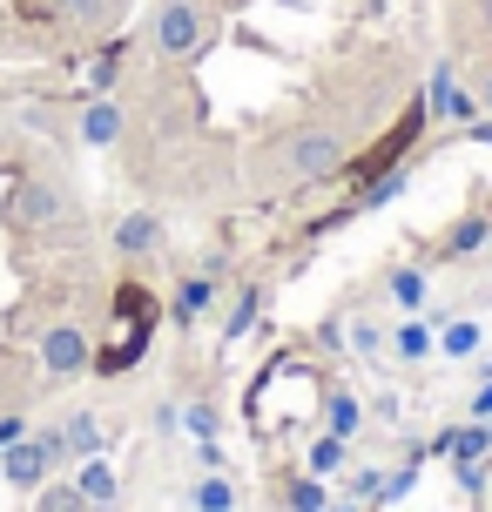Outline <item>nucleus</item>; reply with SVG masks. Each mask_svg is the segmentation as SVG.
<instances>
[{"instance_id":"2eb2a0df","label":"nucleus","mask_w":492,"mask_h":512,"mask_svg":"<svg viewBox=\"0 0 492 512\" xmlns=\"http://www.w3.org/2000/svg\"><path fill=\"white\" fill-rule=\"evenodd\" d=\"M351 465V438H337V432H317L311 445H304V472L311 479H337Z\"/></svg>"},{"instance_id":"bb28decb","label":"nucleus","mask_w":492,"mask_h":512,"mask_svg":"<svg viewBox=\"0 0 492 512\" xmlns=\"http://www.w3.org/2000/svg\"><path fill=\"white\" fill-rule=\"evenodd\" d=\"M115 75H122V48H108V54H95V68H88V81H95V88H115Z\"/></svg>"},{"instance_id":"ddd939ff","label":"nucleus","mask_w":492,"mask_h":512,"mask_svg":"<svg viewBox=\"0 0 492 512\" xmlns=\"http://www.w3.org/2000/svg\"><path fill=\"white\" fill-rule=\"evenodd\" d=\"M405 189H412V162H391V169H378V176H371L358 196H351V209H344V216H364V209H391L398 196H405Z\"/></svg>"},{"instance_id":"b1692460","label":"nucleus","mask_w":492,"mask_h":512,"mask_svg":"<svg viewBox=\"0 0 492 512\" xmlns=\"http://www.w3.org/2000/svg\"><path fill=\"white\" fill-rule=\"evenodd\" d=\"M385 344H391V331H378L371 317H358V324H351V351H358V358L378 364V351H385Z\"/></svg>"},{"instance_id":"9d476101","label":"nucleus","mask_w":492,"mask_h":512,"mask_svg":"<svg viewBox=\"0 0 492 512\" xmlns=\"http://www.w3.org/2000/svg\"><path fill=\"white\" fill-rule=\"evenodd\" d=\"M75 135H81V142H88V149H115V142L129 135V108L115 102V95H95V102L81 108Z\"/></svg>"},{"instance_id":"cd10ccee","label":"nucleus","mask_w":492,"mask_h":512,"mask_svg":"<svg viewBox=\"0 0 492 512\" xmlns=\"http://www.w3.org/2000/svg\"><path fill=\"white\" fill-rule=\"evenodd\" d=\"M196 465H203V472H223V438H196Z\"/></svg>"},{"instance_id":"4468645a","label":"nucleus","mask_w":492,"mask_h":512,"mask_svg":"<svg viewBox=\"0 0 492 512\" xmlns=\"http://www.w3.org/2000/svg\"><path fill=\"white\" fill-rule=\"evenodd\" d=\"M75 492L88 499V506H115V492H122V479H115V465H108V452H95V459L75 465Z\"/></svg>"},{"instance_id":"6e6552de","label":"nucleus","mask_w":492,"mask_h":512,"mask_svg":"<svg viewBox=\"0 0 492 512\" xmlns=\"http://www.w3.org/2000/svg\"><path fill=\"white\" fill-rule=\"evenodd\" d=\"M0 479H7L14 492H41L54 479V459L41 452V438H34V432H27L21 445H7V452H0Z\"/></svg>"},{"instance_id":"1a4fd4ad","label":"nucleus","mask_w":492,"mask_h":512,"mask_svg":"<svg viewBox=\"0 0 492 512\" xmlns=\"http://www.w3.org/2000/svg\"><path fill=\"white\" fill-rule=\"evenodd\" d=\"M216 297H223V283L203 277V270H189V277H176V290H169V317H176L182 331H196L209 310H216Z\"/></svg>"},{"instance_id":"a211bd4d","label":"nucleus","mask_w":492,"mask_h":512,"mask_svg":"<svg viewBox=\"0 0 492 512\" xmlns=\"http://www.w3.org/2000/svg\"><path fill=\"white\" fill-rule=\"evenodd\" d=\"M472 250H492V216H486V209H472L466 223H452L439 256H472Z\"/></svg>"},{"instance_id":"4be33fe9","label":"nucleus","mask_w":492,"mask_h":512,"mask_svg":"<svg viewBox=\"0 0 492 512\" xmlns=\"http://www.w3.org/2000/svg\"><path fill=\"white\" fill-rule=\"evenodd\" d=\"M34 512H88V499L75 492V479H48L34 492Z\"/></svg>"},{"instance_id":"aec40b11","label":"nucleus","mask_w":492,"mask_h":512,"mask_svg":"<svg viewBox=\"0 0 492 512\" xmlns=\"http://www.w3.org/2000/svg\"><path fill=\"white\" fill-rule=\"evenodd\" d=\"M358 425H364V405H358V398H351V391H324V432L358 438Z\"/></svg>"},{"instance_id":"39448f33","label":"nucleus","mask_w":492,"mask_h":512,"mask_svg":"<svg viewBox=\"0 0 492 512\" xmlns=\"http://www.w3.org/2000/svg\"><path fill=\"white\" fill-rule=\"evenodd\" d=\"M418 108H425V122H432V128H466L472 115H479V95L459 81V68H452V61H432Z\"/></svg>"},{"instance_id":"7ed1b4c3","label":"nucleus","mask_w":492,"mask_h":512,"mask_svg":"<svg viewBox=\"0 0 492 512\" xmlns=\"http://www.w3.org/2000/svg\"><path fill=\"white\" fill-rule=\"evenodd\" d=\"M209 41H216V14L203 0H156V14L142 27V48L156 61H196Z\"/></svg>"},{"instance_id":"7c9ffc66","label":"nucleus","mask_w":492,"mask_h":512,"mask_svg":"<svg viewBox=\"0 0 492 512\" xmlns=\"http://www.w3.org/2000/svg\"><path fill=\"white\" fill-rule=\"evenodd\" d=\"M466 128H472V142H486V149H492V115H472Z\"/></svg>"},{"instance_id":"dca6fc26","label":"nucleus","mask_w":492,"mask_h":512,"mask_svg":"<svg viewBox=\"0 0 492 512\" xmlns=\"http://www.w3.org/2000/svg\"><path fill=\"white\" fill-rule=\"evenodd\" d=\"M391 358H405V364H425L432 351H439V331L425 324V317H405L398 331H391V344H385Z\"/></svg>"},{"instance_id":"412c9836","label":"nucleus","mask_w":492,"mask_h":512,"mask_svg":"<svg viewBox=\"0 0 492 512\" xmlns=\"http://www.w3.org/2000/svg\"><path fill=\"white\" fill-rule=\"evenodd\" d=\"M61 432H68V452H75V459H95V452H102V425H95V411H75Z\"/></svg>"},{"instance_id":"9b49d317","label":"nucleus","mask_w":492,"mask_h":512,"mask_svg":"<svg viewBox=\"0 0 492 512\" xmlns=\"http://www.w3.org/2000/svg\"><path fill=\"white\" fill-rule=\"evenodd\" d=\"M385 297L405 310V317H425V310H432V270H425V263H391Z\"/></svg>"},{"instance_id":"f8f14e48","label":"nucleus","mask_w":492,"mask_h":512,"mask_svg":"<svg viewBox=\"0 0 492 512\" xmlns=\"http://www.w3.org/2000/svg\"><path fill=\"white\" fill-rule=\"evenodd\" d=\"M263 297H270L263 283H236V290H230V310H223V331H216V344H223V351H230V344H243V337L257 331Z\"/></svg>"},{"instance_id":"f3484780","label":"nucleus","mask_w":492,"mask_h":512,"mask_svg":"<svg viewBox=\"0 0 492 512\" xmlns=\"http://www.w3.org/2000/svg\"><path fill=\"white\" fill-rule=\"evenodd\" d=\"M479 344H486V324H479V317H452L439 331V358L466 364V358H479Z\"/></svg>"},{"instance_id":"0eeeda50","label":"nucleus","mask_w":492,"mask_h":512,"mask_svg":"<svg viewBox=\"0 0 492 512\" xmlns=\"http://www.w3.org/2000/svg\"><path fill=\"white\" fill-rule=\"evenodd\" d=\"M169 243V223H162V209H129V216H115V230H108V250L115 256H149Z\"/></svg>"},{"instance_id":"5701e85b","label":"nucleus","mask_w":492,"mask_h":512,"mask_svg":"<svg viewBox=\"0 0 492 512\" xmlns=\"http://www.w3.org/2000/svg\"><path fill=\"white\" fill-rule=\"evenodd\" d=\"M182 425H189L196 438H216L223 432V411L209 405V398H189V405H182Z\"/></svg>"},{"instance_id":"a878e982","label":"nucleus","mask_w":492,"mask_h":512,"mask_svg":"<svg viewBox=\"0 0 492 512\" xmlns=\"http://www.w3.org/2000/svg\"><path fill=\"white\" fill-rule=\"evenodd\" d=\"M466 411H472V425H486V418H492V364H486V371H479V384H472Z\"/></svg>"},{"instance_id":"423d86ee","label":"nucleus","mask_w":492,"mask_h":512,"mask_svg":"<svg viewBox=\"0 0 492 512\" xmlns=\"http://www.w3.org/2000/svg\"><path fill=\"white\" fill-rule=\"evenodd\" d=\"M34 351H41L48 384H75V378H88V371H95V344H88V331H81V324H48Z\"/></svg>"},{"instance_id":"f257e3e1","label":"nucleus","mask_w":492,"mask_h":512,"mask_svg":"<svg viewBox=\"0 0 492 512\" xmlns=\"http://www.w3.org/2000/svg\"><path fill=\"white\" fill-rule=\"evenodd\" d=\"M344 162H351V142H344L337 128H290L270 149H257L250 176L257 182H324V176H337Z\"/></svg>"},{"instance_id":"f03ea898","label":"nucleus","mask_w":492,"mask_h":512,"mask_svg":"<svg viewBox=\"0 0 492 512\" xmlns=\"http://www.w3.org/2000/svg\"><path fill=\"white\" fill-rule=\"evenodd\" d=\"M115 317H122V331L108 337V344H95V371H88V378H122V371H135L142 351H149V331H156L162 304L142 283H122V290H115Z\"/></svg>"},{"instance_id":"393cba45","label":"nucleus","mask_w":492,"mask_h":512,"mask_svg":"<svg viewBox=\"0 0 492 512\" xmlns=\"http://www.w3.org/2000/svg\"><path fill=\"white\" fill-rule=\"evenodd\" d=\"M290 512H324V479H297L290 486Z\"/></svg>"},{"instance_id":"c85d7f7f","label":"nucleus","mask_w":492,"mask_h":512,"mask_svg":"<svg viewBox=\"0 0 492 512\" xmlns=\"http://www.w3.org/2000/svg\"><path fill=\"white\" fill-rule=\"evenodd\" d=\"M21 438H27V418H21V411H0V452L21 445Z\"/></svg>"},{"instance_id":"6ab92c4d","label":"nucleus","mask_w":492,"mask_h":512,"mask_svg":"<svg viewBox=\"0 0 492 512\" xmlns=\"http://www.w3.org/2000/svg\"><path fill=\"white\" fill-rule=\"evenodd\" d=\"M189 512H236V486L223 472H203V479L189 486Z\"/></svg>"},{"instance_id":"20e7f679","label":"nucleus","mask_w":492,"mask_h":512,"mask_svg":"<svg viewBox=\"0 0 492 512\" xmlns=\"http://www.w3.org/2000/svg\"><path fill=\"white\" fill-rule=\"evenodd\" d=\"M61 216H68V189L48 176H21L0 196V230L7 236H54Z\"/></svg>"},{"instance_id":"2f4dec72","label":"nucleus","mask_w":492,"mask_h":512,"mask_svg":"<svg viewBox=\"0 0 492 512\" xmlns=\"http://www.w3.org/2000/svg\"><path fill=\"white\" fill-rule=\"evenodd\" d=\"M486 445H492V418H486Z\"/></svg>"},{"instance_id":"c756f323","label":"nucleus","mask_w":492,"mask_h":512,"mask_svg":"<svg viewBox=\"0 0 492 512\" xmlns=\"http://www.w3.org/2000/svg\"><path fill=\"white\" fill-rule=\"evenodd\" d=\"M472 95H479V115H492V68L479 81H472Z\"/></svg>"}]
</instances>
